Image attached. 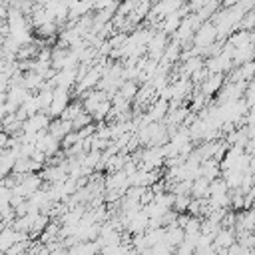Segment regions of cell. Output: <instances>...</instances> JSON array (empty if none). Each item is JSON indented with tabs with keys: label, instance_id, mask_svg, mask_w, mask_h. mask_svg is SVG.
<instances>
[{
	"label": "cell",
	"instance_id": "1",
	"mask_svg": "<svg viewBox=\"0 0 255 255\" xmlns=\"http://www.w3.org/2000/svg\"><path fill=\"white\" fill-rule=\"evenodd\" d=\"M48 131H50L54 137H58V139L62 141L70 131H74V126H72L70 120H64V118H52Z\"/></svg>",
	"mask_w": 255,
	"mask_h": 255
},
{
	"label": "cell",
	"instance_id": "2",
	"mask_svg": "<svg viewBox=\"0 0 255 255\" xmlns=\"http://www.w3.org/2000/svg\"><path fill=\"white\" fill-rule=\"evenodd\" d=\"M211 179H207L205 175L193 179V187H191V197H209L211 195Z\"/></svg>",
	"mask_w": 255,
	"mask_h": 255
},
{
	"label": "cell",
	"instance_id": "3",
	"mask_svg": "<svg viewBox=\"0 0 255 255\" xmlns=\"http://www.w3.org/2000/svg\"><path fill=\"white\" fill-rule=\"evenodd\" d=\"M181 16H179V12H171V14H167L165 18H163V22H161V30L165 32V34H173V32H177L179 28H181Z\"/></svg>",
	"mask_w": 255,
	"mask_h": 255
},
{
	"label": "cell",
	"instance_id": "4",
	"mask_svg": "<svg viewBox=\"0 0 255 255\" xmlns=\"http://www.w3.org/2000/svg\"><path fill=\"white\" fill-rule=\"evenodd\" d=\"M221 84H223V74H221V72L209 74L207 82H203V86H201V92H203L205 96H211V94H215V92L221 88Z\"/></svg>",
	"mask_w": 255,
	"mask_h": 255
},
{
	"label": "cell",
	"instance_id": "5",
	"mask_svg": "<svg viewBox=\"0 0 255 255\" xmlns=\"http://www.w3.org/2000/svg\"><path fill=\"white\" fill-rule=\"evenodd\" d=\"M126 100H135V96H137V92H139V86L133 82V80H126L122 86H120V90H118Z\"/></svg>",
	"mask_w": 255,
	"mask_h": 255
},
{
	"label": "cell",
	"instance_id": "6",
	"mask_svg": "<svg viewBox=\"0 0 255 255\" xmlns=\"http://www.w3.org/2000/svg\"><path fill=\"white\" fill-rule=\"evenodd\" d=\"M191 199H193V197H191L189 193H179V195H175V203H173V209H175L177 213H187Z\"/></svg>",
	"mask_w": 255,
	"mask_h": 255
},
{
	"label": "cell",
	"instance_id": "7",
	"mask_svg": "<svg viewBox=\"0 0 255 255\" xmlns=\"http://www.w3.org/2000/svg\"><path fill=\"white\" fill-rule=\"evenodd\" d=\"M90 124H94V116L90 114V112H82L74 122H72V126H74V129L78 131V129H82V128H86V126H90Z\"/></svg>",
	"mask_w": 255,
	"mask_h": 255
},
{
	"label": "cell",
	"instance_id": "8",
	"mask_svg": "<svg viewBox=\"0 0 255 255\" xmlns=\"http://www.w3.org/2000/svg\"><path fill=\"white\" fill-rule=\"evenodd\" d=\"M235 2H239V0H227V4H235Z\"/></svg>",
	"mask_w": 255,
	"mask_h": 255
},
{
	"label": "cell",
	"instance_id": "9",
	"mask_svg": "<svg viewBox=\"0 0 255 255\" xmlns=\"http://www.w3.org/2000/svg\"><path fill=\"white\" fill-rule=\"evenodd\" d=\"M175 255H177V253H175Z\"/></svg>",
	"mask_w": 255,
	"mask_h": 255
}]
</instances>
